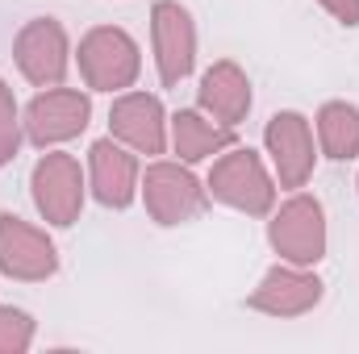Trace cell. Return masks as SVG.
Returning <instances> with one entry per match:
<instances>
[{"instance_id": "9c48e42d", "label": "cell", "mask_w": 359, "mask_h": 354, "mask_svg": "<svg viewBox=\"0 0 359 354\" xmlns=\"http://www.w3.org/2000/svg\"><path fill=\"white\" fill-rule=\"evenodd\" d=\"M59 271V250L46 229L21 221L17 213H0V275L21 283H42Z\"/></svg>"}, {"instance_id": "5b68a950", "label": "cell", "mask_w": 359, "mask_h": 354, "mask_svg": "<svg viewBox=\"0 0 359 354\" xmlns=\"http://www.w3.org/2000/svg\"><path fill=\"white\" fill-rule=\"evenodd\" d=\"M29 192H34V208L42 213L46 225H55V229L76 225L80 208H84V171H80V159L63 155V150H46L34 163Z\"/></svg>"}, {"instance_id": "8fae6325", "label": "cell", "mask_w": 359, "mask_h": 354, "mask_svg": "<svg viewBox=\"0 0 359 354\" xmlns=\"http://www.w3.org/2000/svg\"><path fill=\"white\" fill-rule=\"evenodd\" d=\"M109 134L121 146H130L134 155H163L168 150L163 100L151 92H121L109 108Z\"/></svg>"}, {"instance_id": "30bf717a", "label": "cell", "mask_w": 359, "mask_h": 354, "mask_svg": "<svg viewBox=\"0 0 359 354\" xmlns=\"http://www.w3.org/2000/svg\"><path fill=\"white\" fill-rule=\"evenodd\" d=\"M264 146H268V155H271V167H276L280 187L297 192V187L309 183L313 163H318V150H313V129H309V121L301 113H292V108L276 113L268 121V129H264Z\"/></svg>"}, {"instance_id": "7a4b0ae2", "label": "cell", "mask_w": 359, "mask_h": 354, "mask_svg": "<svg viewBox=\"0 0 359 354\" xmlns=\"http://www.w3.org/2000/svg\"><path fill=\"white\" fill-rule=\"evenodd\" d=\"M268 242L284 263L318 267L326 259V208L309 192H292L268 221Z\"/></svg>"}, {"instance_id": "277c9868", "label": "cell", "mask_w": 359, "mask_h": 354, "mask_svg": "<svg viewBox=\"0 0 359 354\" xmlns=\"http://www.w3.org/2000/svg\"><path fill=\"white\" fill-rule=\"evenodd\" d=\"M138 192H142L147 213H151L155 225H188V221H196L209 208V187L184 163H168V159L147 167Z\"/></svg>"}, {"instance_id": "3957f363", "label": "cell", "mask_w": 359, "mask_h": 354, "mask_svg": "<svg viewBox=\"0 0 359 354\" xmlns=\"http://www.w3.org/2000/svg\"><path fill=\"white\" fill-rule=\"evenodd\" d=\"M142 71V50L121 25H96L80 38V76L92 92H126Z\"/></svg>"}, {"instance_id": "d6986e66", "label": "cell", "mask_w": 359, "mask_h": 354, "mask_svg": "<svg viewBox=\"0 0 359 354\" xmlns=\"http://www.w3.org/2000/svg\"><path fill=\"white\" fill-rule=\"evenodd\" d=\"M339 25H347V29H355L359 25V0H318Z\"/></svg>"}, {"instance_id": "4fadbf2b", "label": "cell", "mask_w": 359, "mask_h": 354, "mask_svg": "<svg viewBox=\"0 0 359 354\" xmlns=\"http://www.w3.org/2000/svg\"><path fill=\"white\" fill-rule=\"evenodd\" d=\"M88 183L92 196L104 204V208H130L134 196H138V159L134 150H126L117 138H100L88 146Z\"/></svg>"}, {"instance_id": "ac0fdd59", "label": "cell", "mask_w": 359, "mask_h": 354, "mask_svg": "<svg viewBox=\"0 0 359 354\" xmlns=\"http://www.w3.org/2000/svg\"><path fill=\"white\" fill-rule=\"evenodd\" d=\"M34 346V317L25 309L0 304V354H25Z\"/></svg>"}, {"instance_id": "e0dca14e", "label": "cell", "mask_w": 359, "mask_h": 354, "mask_svg": "<svg viewBox=\"0 0 359 354\" xmlns=\"http://www.w3.org/2000/svg\"><path fill=\"white\" fill-rule=\"evenodd\" d=\"M21 138H25V125H21V113H17V100L13 88L0 80V171L17 159L21 150Z\"/></svg>"}, {"instance_id": "52a82bcc", "label": "cell", "mask_w": 359, "mask_h": 354, "mask_svg": "<svg viewBox=\"0 0 359 354\" xmlns=\"http://www.w3.org/2000/svg\"><path fill=\"white\" fill-rule=\"evenodd\" d=\"M92 121V100L76 88H42L29 104H25V138L34 146H59V142H72L88 129Z\"/></svg>"}, {"instance_id": "8992f818", "label": "cell", "mask_w": 359, "mask_h": 354, "mask_svg": "<svg viewBox=\"0 0 359 354\" xmlns=\"http://www.w3.org/2000/svg\"><path fill=\"white\" fill-rule=\"evenodd\" d=\"M13 59L17 71L34 84V88H59L67 80L72 67V42L67 29L55 17H34L21 25L17 42H13Z\"/></svg>"}, {"instance_id": "9a60e30c", "label": "cell", "mask_w": 359, "mask_h": 354, "mask_svg": "<svg viewBox=\"0 0 359 354\" xmlns=\"http://www.w3.org/2000/svg\"><path fill=\"white\" fill-rule=\"evenodd\" d=\"M234 146V129L213 121L201 108H180L172 117V150L180 155V163H205L222 150Z\"/></svg>"}, {"instance_id": "ffe728a7", "label": "cell", "mask_w": 359, "mask_h": 354, "mask_svg": "<svg viewBox=\"0 0 359 354\" xmlns=\"http://www.w3.org/2000/svg\"><path fill=\"white\" fill-rule=\"evenodd\" d=\"M355 187H359V179H355Z\"/></svg>"}, {"instance_id": "5bb4252c", "label": "cell", "mask_w": 359, "mask_h": 354, "mask_svg": "<svg viewBox=\"0 0 359 354\" xmlns=\"http://www.w3.org/2000/svg\"><path fill=\"white\" fill-rule=\"evenodd\" d=\"M196 108L209 113L213 121L238 129L251 113V80L247 71L234 63V59H217L205 76H201V88H196Z\"/></svg>"}, {"instance_id": "7c38bea8", "label": "cell", "mask_w": 359, "mask_h": 354, "mask_svg": "<svg viewBox=\"0 0 359 354\" xmlns=\"http://www.w3.org/2000/svg\"><path fill=\"white\" fill-rule=\"evenodd\" d=\"M322 279L297 263H276L259 279V288L247 296V309L268 313V317H305L322 304Z\"/></svg>"}, {"instance_id": "ba28073f", "label": "cell", "mask_w": 359, "mask_h": 354, "mask_svg": "<svg viewBox=\"0 0 359 354\" xmlns=\"http://www.w3.org/2000/svg\"><path fill=\"white\" fill-rule=\"evenodd\" d=\"M151 42H155V67H159L163 88H180L196 67V25L180 0H155Z\"/></svg>"}, {"instance_id": "2e32d148", "label": "cell", "mask_w": 359, "mask_h": 354, "mask_svg": "<svg viewBox=\"0 0 359 354\" xmlns=\"http://www.w3.org/2000/svg\"><path fill=\"white\" fill-rule=\"evenodd\" d=\"M318 146L334 163L359 159V108L347 100H326L318 108Z\"/></svg>"}, {"instance_id": "6da1fadb", "label": "cell", "mask_w": 359, "mask_h": 354, "mask_svg": "<svg viewBox=\"0 0 359 354\" xmlns=\"http://www.w3.org/2000/svg\"><path fill=\"white\" fill-rule=\"evenodd\" d=\"M205 187H209V200H217L234 213H247V217H268L276 208V179L268 176L264 159L251 146L222 150Z\"/></svg>"}]
</instances>
